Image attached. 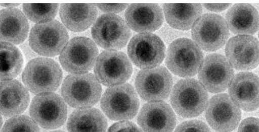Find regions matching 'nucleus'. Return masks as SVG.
Here are the masks:
<instances>
[{"label": "nucleus", "instance_id": "obj_1", "mask_svg": "<svg viewBox=\"0 0 259 132\" xmlns=\"http://www.w3.org/2000/svg\"><path fill=\"white\" fill-rule=\"evenodd\" d=\"M23 81L31 93L41 94L57 90L62 79L59 64L52 59L38 57L31 60L25 68Z\"/></svg>", "mask_w": 259, "mask_h": 132}, {"label": "nucleus", "instance_id": "obj_2", "mask_svg": "<svg viewBox=\"0 0 259 132\" xmlns=\"http://www.w3.org/2000/svg\"><path fill=\"white\" fill-rule=\"evenodd\" d=\"M203 58L201 50L194 42L182 38L176 40L169 46L165 63L172 74L188 78L199 72Z\"/></svg>", "mask_w": 259, "mask_h": 132}, {"label": "nucleus", "instance_id": "obj_3", "mask_svg": "<svg viewBox=\"0 0 259 132\" xmlns=\"http://www.w3.org/2000/svg\"><path fill=\"white\" fill-rule=\"evenodd\" d=\"M208 94L197 80L187 79L180 81L170 95V103L176 113L184 118L199 116L208 103Z\"/></svg>", "mask_w": 259, "mask_h": 132}, {"label": "nucleus", "instance_id": "obj_4", "mask_svg": "<svg viewBox=\"0 0 259 132\" xmlns=\"http://www.w3.org/2000/svg\"><path fill=\"white\" fill-rule=\"evenodd\" d=\"M101 94L99 81L91 73L70 75L64 79L61 88L64 100L70 106L79 109L95 105Z\"/></svg>", "mask_w": 259, "mask_h": 132}, {"label": "nucleus", "instance_id": "obj_5", "mask_svg": "<svg viewBox=\"0 0 259 132\" xmlns=\"http://www.w3.org/2000/svg\"><path fill=\"white\" fill-rule=\"evenodd\" d=\"M101 107L111 120L123 121L137 115L140 102L134 87L123 84L111 87L106 91L101 99Z\"/></svg>", "mask_w": 259, "mask_h": 132}, {"label": "nucleus", "instance_id": "obj_6", "mask_svg": "<svg viewBox=\"0 0 259 132\" xmlns=\"http://www.w3.org/2000/svg\"><path fill=\"white\" fill-rule=\"evenodd\" d=\"M98 54V49L92 39L76 37L68 42L60 53L59 60L65 71L73 74H81L92 70Z\"/></svg>", "mask_w": 259, "mask_h": 132}, {"label": "nucleus", "instance_id": "obj_7", "mask_svg": "<svg viewBox=\"0 0 259 132\" xmlns=\"http://www.w3.org/2000/svg\"><path fill=\"white\" fill-rule=\"evenodd\" d=\"M69 36L66 29L57 20L38 24L31 29L29 45L40 55L54 57L61 53Z\"/></svg>", "mask_w": 259, "mask_h": 132}, {"label": "nucleus", "instance_id": "obj_8", "mask_svg": "<svg viewBox=\"0 0 259 132\" xmlns=\"http://www.w3.org/2000/svg\"><path fill=\"white\" fill-rule=\"evenodd\" d=\"M194 43L202 50L212 52L222 48L230 36L225 19L214 14L203 15L192 29Z\"/></svg>", "mask_w": 259, "mask_h": 132}, {"label": "nucleus", "instance_id": "obj_9", "mask_svg": "<svg viewBox=\"0 0 259 132\" xmlns=\"http://www.w3.org/2000/svg\"><path fill=\"white\" fill-rule=\"evenodd\" d=\"M92 34L98 46L110 50L124 47L132 36L124 20L114 14L100 16L92 28Z\"/></svg>", "mask_w": 259, "mask_h": 132}, {"label": "nucleus", "instance_id": "obj_10", "mask_svg": "<svg viewBox=\"0 0 259 132\" xmlns=\"http://www.w3.org/2000/svg\"><path fill=\"white\" fill-rule=\"evenodd\" d=\"M165 46L157 35L145 33L139 34L130 41L127 54L130 59L142 70L158 67L165 55Z\"/></svg>", "mask_w": 259, "mask_h": 132}, {"label": "nucleus", "instance_id": "obj_11", "mask_svg": "<svg viewBox=\"0 0 259 132\" xmlns=\"http://www.w3.org/2000/svg\"><path fill=\"white\" fill-rule=\"evenodd\" d=\"M94 71L100 83L112 87L123 84L131 78L133 68L125 54L117 50H107L99 55Z\"/></svg>", "mask_w": 259, "mask_h": 132}, {"label": "nucleus", "instance_id": "obj_12", "mask_svg": "<svg viewBox=\"0 0 259 132\" xmlns=\"http://www.w3.org/2000/svg\"><path fill=\"white\" fill-rule=\"evenodd\" d=\"M67 106L63 99L53 93L39 94L31 104V118L41 127L54 129L60 127L67 118Z\"/></svg>", "mask_w": 259, "mask_h": 132}, {"label": "nucleus", "instance_id": "obj_13", "mask_svg": "<svg viewBox=\"0 0 259 132\" xmlns=\"http://www.w3.org/2000/svg\"><path fill=\"white\" fill-rule=\"evenodd\" d=\"M234 75L232 66L224 56L212 54L203 61L199 71V79L206 90L215 94L226 90Z\"/></svg>", "mask_w": 259, "mask_h": 132}, {"label": "nucleus", "instance_id": "obj_14", "mask_svg": "<svg viewBox=\"0 0 259 132\" xmlns=\"http://www.w3.org/2000/svg\"><path fill=\"white\" fill-rule=\"evenodd\" d=\"M172 79L164 67L144 70L138 74L136 80L137 91L140 97L148 102L161 101L170 93Z\"/></svg>", "mask_w": 259, "mask_h": 132}, {"label": "nucleus", "instance_id": "obj_15", "mask_svg": "<svg viewBox=\"0 0 259 132\" xmlns=\"http://www.w3.org/2000/svg\"><path fill=\"white\" fill-rule=\"evenodd\" d=\"M242 116L240 108L225 94L213 96L206 106V118L219 132H230L238 126Z\"/></svg>", "mask_w": 259, "mask_h": 132}, {"label": "nucleus", "instance_id": "obj_16", "mask_svg": "<svg viewBox=\"0 0 259 132\" xmlns=\"http://www.w3.org/2000/svg\"><path fill=\"white\" fill-rule=\"evenodd\" d=\"M225 51L228 61L236 70H252L258 64V41L250 35L232 37L228 42Z\"/></svg>", "mask_w": 259, "mask_h": 132}, {"label": "nucleus", "instance_id": "obj_17", "mask_svg": "<svg viewBox=\"0 0 259 132\" xmlns=\"http://www.w3.org/2000/svg\"><path fill=\"white\" fill-rule=\"evenodd\" d=\"M138 122L144 132H171L177 119L171 107L163 101L149 102L139 113Z\"/></svg>", "mask_w": 259, "mask_h": 132}, {"label": "nucleus", "instance_id": "obj_18", "mask_svg": "<svg viewBox=\"0 0 259 132\" xmlns=\"http://www.w3.org/2000/svg\"><path fill=\"white\" fill-rule=\"evenodd\" d=\"M229 92L233 102L246 112L258 107V78L250 72H242L233 77Z\"/></svg>", "mask_w": 259, "mask_h": 132}, {"label": "nucleus", "instance_id": "obj_19", "mask_svg": "<svg viewBox=\"0 0 259 132\" xmlns=\"http://www.w3.org/2000/svg\"><path fill=\"white\" fill-rule=\"evenodd\" d=\"M125 17L129 28L142 33L158 30L164 20L162 10L157 4H132L128 6Z\"/></svg>", "mask_w": 259, "mask_h": 132}, {"label": "nucleus", "instance_id": "obj_20", "mask_svg": "<svg viewBox=\"0 0 259 132\" xmlns=\"http://www.w3.org/2000/svg\"><path fill=\"white\" fill-rule=\"evenodd\" d=\"M30 102L29 92L22 84L17 80L1 82V111L7 117L22 114Z\"/></svg>", "mask_w": 259, "mask_h": 132}, {"label": "nucleus", "instance_id": "obj_21", "mask_svg": "<svg viewBox=\"0 0 259 132\" xmlns=\"http://www.w3.org/2000/svg\"><path fill=\"white\" fill-rule=\"evenodd\" d=\"M60 15L65 27L78 32L88 29L95 23L98 11L94 4H62Z\"/></svg>", "mask_w": 259, "mask_h": 132}, {"label": "nucleus", "instance_id": "obj_22", "mask_svg": "<svg viewBox=\"0 0 259 132\" xmlns=\"http://www.w3.org/2000/svg\"><path fill=\"white\" fill-rule=\"evenodd\" d=\"M226 23L228 28L235 34L253 35L258 29V14L250 5L236 4L228 10Z\"/></svg>", "mask_w": 259, "mask_h": 132}, {"label": "nucleus", "instance_id": "obj_23", "mask_svg": "<svg viewBox=\"0 0 259 132\" xmlns=\"http://www.w3.org/2000/svg\"><path fill=\"white\" fill-rule=\"evenodd\" d=\"M29 30L26 16L20 10L11 8L1 11V40L14 45L23 42Z\"/></svg>", "mask_w": 259, "mask_h": 132}, {"label": "nucleus", "instance_id": "obj_24", "mask_svg": "<svg viewBox=\"0 0 259 132\" xmlns=\"http://www.w3.org/2000/svg\"><path fill=\"white\" fill-rule=\"evenodd\" d=\"M167 23L176 29L187 31L193 27L202 13L201 4H164Z\"/></svg>", "mask_w": 259, "mask_h": 132}, {"label": "nucleus", "instance_id": "obj_25", "mask_svg": "<svg viewBox=\"0 0 259 132\" xmlns=\"http://www.w3.org/2000/svg\"><path fill=\"white\" fill-rule=\"evenodd\" d=\"M107 122L98 109L88 107L76 110L70 115L69 132H106Z\"/></svg>", "mask_w": 259, "mask_h": 132}, {"label": "nucleus", "instance_id": "obj_26", "mask_svg": "<svg viewBox=\"0 0 259 132\" xmlns=\"http://www.w3.org/2000/svg\"><path fill=\"white\" fill-rule=\"evenodd\" d=\"M24 59L20 50L13 44L1 42V80H12L22 70Z\"/></svg>", "mask_w": 259, "mask_h": 132}, {"label": "nucleus", "instance_id": "obj_27", "mask_svg": "<svg viewBox=\"0 0 259 132\" xmlns=\"http://www.w3.org/2000/svg\"><path fill=\"white\" fill-rule=\"evenodd\" d=\"M58 8V4H27L23 6L25 15L38 24L53 20L57 14Z\"/></svg>", "mask_w": 259, "mask_h": 132}, {"label": "nucleus", "instance_id": "obj_28", "mask_svg": "<svg viewBox=\"0 0 259 132\" xmlns=\"http://www.w3.org/2000/svg\"><path fill=\"white\" fill-rule=\"evenodd\" d=\"M2 132H40L37 123L26 116H16L9 119Z\"/></svg>", "mask_w": 259, "mask_h": 132}, {"label": "nucleus", "instance_id": "obj_29", "mask_svg": "<svg viewBox=\"0 0 259 132\" xmlns=\"http://www.w3.org/2000/svg\"><path fill=\"white\" fill-rule=\"evenodd\" d=\"M175 132H211L203 121L197 120L187 121L180 124Z\"/></svg>", "mask_w": 259, "mask_h": 132}, {"label": "nucleus", "instance_id": "obj_30", "mask_svg": "<svg viewBox=\"0 0 259 132\" xmlns=\"http://www.w3.org/2000/svg\"><path fill=\"white\" fill-rule=\"evenodd\" d=\"M108 132H143L134 123L121 121L113 124Z\"/></svg>", "mask_w": 259, "mask_h": 132}, {"label": "nucleus", "instance_id": "obj_31", "mask_svg": "<svg viewBox=\"0 0 259 132\" xmlns=\"http://www.w3.org/2000/svg\"><path fill=\"white\" fill-rule=\"evenodd\" d=\"M238 132H258V119L255 118H248L241 123Z\"/></svg>", "mask_w": 259, "mask_h": 132}, {"label": "nucleus", "instance_id": "obj_32", "mask_svg": "<svg viewBox=\"0 0 259 132\" xmlns=\"http://www.w3.org/2000/svg\"><path fill=\"white\" fill-rule=\"evenodd\" d=\"M96 7L106 13H119L128 7L127 4H96Z\"/></svg>", "mask_w": 259, "mask_h": 132}, {"label": "nucleus", "instance_id": "obj_33", "mask_svg": "<svg viewBox=\"0 0 259 132\" xmlns=\"http://www.w3.org/2000/svg\"><path fill=\"white\" fill-rule=\"evenodd\" d=\"M231 4H204L207 10L214 12H220L226 10Z\"/></svg>", "mask_w": 259, "mask_h": 132}, {"label": "nucleus", "instance_id": "obj_34", "mask_svg": "<svg viewBox=\"0 0 259 132\" xmlns=\"http://www.w3.org/2000/svg\"><path fill=\"white\" fill-rule=\"evenodd\" d=\"M20 4H1V6L2 7H5V8H13L14 7H18Z\"/></svg>", "mask_w": 259, "mask_h": 132}, {"label": "nucleus", "instance_id": "obj_35", "mask_svg": "<svg viewBox=\"0 0 259 132\" xmlns=\"http://www.w3.org/2000/svg\"><path fill=\"white\" fill-rule=\"evenodd\" d=\"M51 132H64V131H63L61 130H56V131H51Z\"/></svg>", "mask_w": 259, "mask_h": 132}]
</instances>
